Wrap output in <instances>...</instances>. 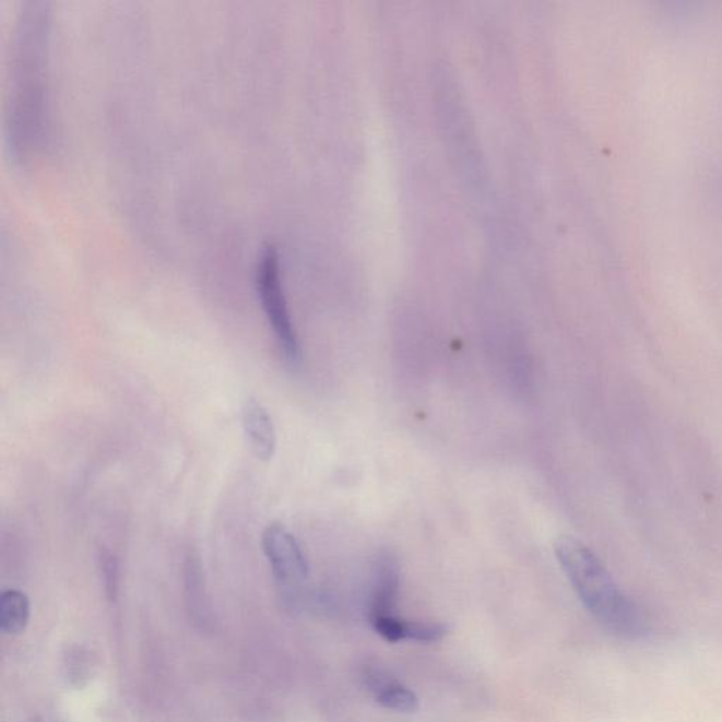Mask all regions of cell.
Instances as JSON below:
<instances>
[{
  "label": "cell",
  "instance_id": "6da1fadb",
  "mask_svg": "<svg viewBox=\"0 0 722 722\" xmlns=\"http://www.w3.org/2000/svg\"><path fill=\"white\" fill-rule=\"evenodd\" d=\"M48 46L50 9L45 2H27L14 32L8 102L9 149L19 162L36 153L45 138Z\"/></svg>",
  "mask_w": 722,
  "mask_h": 722
},
{
  "label": "cell",
  "instance_id": "7a4b0ae2",
  "mask_svg": "<svg viewBox=\"0 0 722 722\" xmlns=\"http://www.w3.org/2000/svg\"><path fill=\"white\" fill-rule=\"evenodd\" d=\"M555 555L581 604L601 627L628 641L648 632L641 609L588 545L573 536H560L555 544Z\"/></svg>",
  "mask_w": 722,
  "mask_h": 722
},
{
  "label": "cell",
  "instance_id": "3957f363",
  "mask_svg": "<svg viewBox=\"0 0 722 722\" xmlns=\"http://www.w3.org/2000/svg\"><path fill=\"white\" fill-rule=\"evenodd\" d=\"M256 289L261 308L277 339L281 355L288 365L298 366L300 363L298 334L291 318L283 280H281L279 250L273 245L264 247L257 261Z\"/></svg>",
  "mask_w": 722,
  "mask_h": 722
},
{
  "label": "cell",
  "instance_id": "277c9868",
  "mask_svg": "<svg viewBox=\"0 0 722 722\" xmlns=\"http://www.w3.org/2000/svg\"><path fill=\"white\" fill-rule=\"evenodd\" d=\"M261 545L275 580L284 589L291 591L308 579L307 556L297 537L291 534L287 528L281 523H270L261 535Z\"/></svg>",
  "mask_w": 722,
  "mask_h": 722
},
{
  "label": "cell",
  "instance_id": "5b68a950",
  "mask_svg": "<svg viewBox=\"0 0 722 722\" xmlns=\"http://www.w3.org/2000/svg\"><path fill=\"white\" fill-rule=\"evenodd\" d=\"M400 583V565L395 557L391 554L378 556L372 571L370 605H368L370 622L384 615H394Z\"/></svg>",
  "mask_w": 722,
  "mask_h": 722
},
{
  "label": "cell",
  "instance_id": "8992f818",
  "mask_svg": "<svg viewBox=\"0 0 722 722\" xmlns=\"http://www.w3.org/2000/svg\"><path fill=\"white\" fill-rule=\"evenodd\" d=\"M241 423L251 452L261 462H270L277 450V430L269 411L259 401L247 400L241 410Z\"/></svg>",
  "mask_w": 722,
  "mask_h": 722
},
{
  "label": "cell",
  "instance_id": "52a82bcc",
  "mask_svg": "<svg viewBox=\"0 0 722 722\" xmlns=\"http://www.w3.org/2000/svg\"><path fill=\"white\" fill-rule=\"evenodd\" d=\"M31 600L21 590H4L0 595V629L7 635H19L31 622Z\"/></svg>",
  "mask_w": 722,
  "mask_h": 722
},
{
  "label": "cell",
  "instance_id": "ba28073f",
  "mask_svg": "<svg viewBox=\"0 0 722 722\" xmlns=\"http://www.w3.org/2000/svg\"><path fill=\"white\" fill-rule=\"evenodd\" d=\"M186 590L189 613L191 618L202 628L210 624V609H208L205 597V585H203L200 561L196 557H189L186 566Z\"/></svg>",
  "mask_w": 722,
  "mask_h": 722
},
{
  "label": "cell",
  "instance_id": "9c48e42d",
  "mask_svg": "<svg viewBox=\"0 0 722 722\" xmlns=\"http://www.w3.org/2000/svg\"><path fill=\"white\" fill-rule=\"evenodd\" d=\"M376 700L384 709L399 712H415L419 707L415 693L395 680L378 690Z\"/></svg>",
  "mask_w": 722,
  "mask_h": 722
},
{
  "label": "cell",
  "instance_id": "30bf717a",
  "mask_svg": "<svg viewBox=\"0 0 722 722\" xmlns=\"http://www.w3.org/2000/svg\"><path fill=\"white\" fill-rule=\"evenodd\" d=\"M448 625L440 623L405 622L404 641L434 643L442 641L448 635Z\"/></svg>",
  "mask_w": 722,
  "mask_h": 722
},
{
  "label": "cell",
  "instance_id": "8fae6325",
  "mask_svg": "<svg viewBox=\"0 0 722 722\" xmlns=\"http://www.w3.org/2000/svg\"><path fill=\"white\" fill-rule=\"evenodd\" d=\"M372 628L378 635H381L386 641L391 643H396L404 641V623L405 619L396 617V615H384V617H378L371 619Z\"/></svg>",
  "mask_w": 722,
  "mask_h": 722
}]
</instances>
